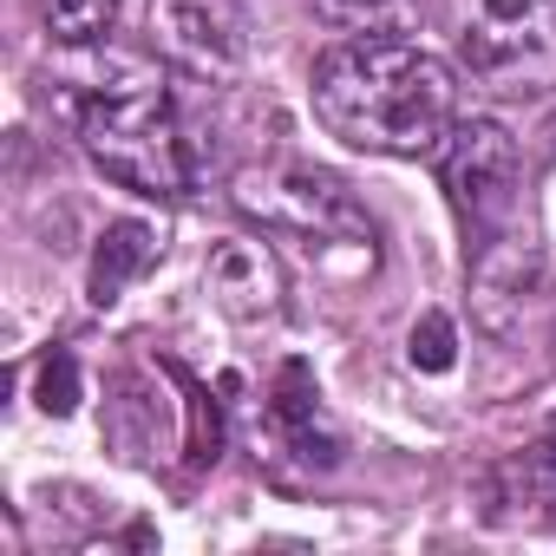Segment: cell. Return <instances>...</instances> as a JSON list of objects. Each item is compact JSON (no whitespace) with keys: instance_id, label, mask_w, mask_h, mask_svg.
Masks as SVG:
<instances>
[{"instance_id":"obj_1","label":"cell","mask_w":556,"mask_h":556,"mask_svg":"<svg viewBox=\"0 0 556 556\" xmlns=\"http://www.w3.org/2000/svg\"><path fill=\"white\" fill-rule=\"evenodd\" d=\"M315 118L354 151L432 157L458 125V73L406 34L334 40L315 60Z\"/></svg>"},{"instance_id":"obj_2","label":"cell","mask_w":556,"mask_h":556,"mask_svg":"<svg viewBox=\"0 0 556 556\" xmlns=\"http://www.w3.org/2000/svg\"><path fill=\"white\" fill-rule=\"evenodd\" d=\"M60 105L86 144V157L138 190V197H157V203H177L190 197V138L177 125V105H170V86L151 60H125V53H105V60H86L73 79H60Z\"/></svg>"},{"instance_id":"obj_3","label":"cell","mask_w":556,"mask_h":556,"mask_svg":"<svg viewBox=\"0 0 556 556\" xmlns=\"http://www.w3.org/2000/svg\"><path fill=\"white\" fill-rule=\"evenodd\" d=\"M458 66L497 99L556 92V0H452Z\"/></svg>"},{"instance_id":"obj_4","label":"cell","mask_w":556,"mask_h":556,"mask_svg":"<svg viewBox=\"0 0 556 556\" xmlns=\"http://www.w3.org/2000/svg\"><path fill=\"white\" fill-rule=\"evenodd\" d=\"M432 164H439V184H445L458 223L478 236V249L497 242L517 216V177H523L517 138L497 118H458L445 131V144L432 151Z\"/></svg>"},{"instance_id":"obj_5","label":"cell","mask_w":556,"mask_h":556,"mask_svg":"<svg viewBox=\"0 0 556 556\" xmlns=\"http://www.w3.org/2000/svg\"><path fill=\"white\" fill-rule=\"evenodd\" d=\"M242 210L302 236L308 249H334V242H354V249H374V223L367 210L321 170H282V177H249L242 184Z\"/></svg>"},{"instance_id":"obj_6","label":"cell","mask_w":556,"mask_h":556,"mask_svg":"<svg viewBox=\"0 0 556 556\" xmlns=\"http://www.w3.org/2000/svg\"><path fill=\"white\" fill-rule=\"evenodd\" d=\"M151 40L170 66L223 86L249 60V27L236 0H157L151 8Z\"/></svg>"},{"instance_id":"obj_7","label":"cell","mask_w":556,"mask_h":556,"mask_svg":"<svg viewBox=\"0 0 556 556\" xmlns=\"http://www.w3.org/2000/svg\"><path fill=\"white\" fill-rule=\"evenodd\" d=\"M210 295L223 315L236 321H262L282 308V268H275V255L249 236H223L210 249Z\"/></svg>"},{"instance_id":"obj_8","label":"cell","mask_w":556,"mask_h":556,"mask_svg":"<svg viewBox=\"0 0 556 556\" xmlns=\"http://www.w3.org/2000/svg\"><path fill=\"white\" fill-rule=\"evenodd\" d=\"M157 262V229L151 223H112L99 236V255H92V302H118L125 282H138V275Z\"/></svg>"},{"instance_id":"obj_9","label":"cell","mask_w":556,"mask_h":556,"mask_svg":"<svg viewBox=\"0 0 556 556\" xmlns=\"http://www.w3.org/2000/svg\"><path fill=\"white\" fill-rule=\"evenodd\" d=\"M315 14L341 40H367V34H413L419 0H315Z\"/></svg>"},{"instance_id":"obj_10","label":"cell","mask_w":556,"mask_h":556,"mask_svg":"<svg viewBox=\"0 0 556 556\" xmlns=\"http://www.w3.org/2000/svg\"><path fill=\"white\" fill-rule=\"evenodd\" d=\"M40 21L60 47H99L118 21V0H40Z\"/></svg>"},{"instance_id":"obj_11","label":"cell","mask_w":556,"mask_h":556,"mask_svg":"<svg viewBox=\"0 0 556 556\" xmlns=\"http://www.w3.org/2000/svg\"><path fill=\"white\" fill-rule=\"evenodd\" d=\"M413 361H419V367H432V374H445V367H452V328H445V315H426V348L413 341Z\"/></svg>"},{"instance_id":"obj_12","label":"cell","mask_w":556,"mask_h":556,"mask_svg":"<svg viewBox=\"0 0 556 556\" xmlns=\"http://www.w3.org/2000/svg\"><path fill=\"white\" fill-rule=\"evenodd\" d=\"M549 341H556V334H549Z\"/></svg>"}]
</instances>
